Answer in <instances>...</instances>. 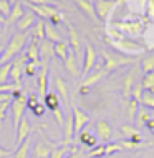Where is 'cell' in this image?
<instances>
[{
	"mask_svg": "<svg viewBox=\"0 0 154 158\" xmlns=\"http://www.w3.org/2000/svg\"><path fill=\"white\" fill-rule=\"evenodd\" d=\"M144 127H146L149 131H152V130H154V117H152L151 120H149V122H148V123H146V125H144Z\"/></svg>",
	"mask_w": 154,
	"mask_h": 158,
	"instance_id": "obj_54",
	"label": "cell"
},
{
	"mask_svg": "<svg viewBox=\"0 0 154 158\" xmlns=\"http://www.w3.org/2000/svg\"><path fill=\"white\" fill-rule=\"evenodd\" d=\"M123 150V147L119 145V142H109L108 145H105V156H109V155H113L114 152H121Z\"/></svg>",
	"mask_w": 154,
	"mask_h": 158,
	"instance_id": "obj_39",
	"label": "cell"
},
{
	"mask_svg": "<svg viewBox=\"0 0 154 158\" xmlns=\"http://www.w3.org/2000/svg\"><path fill=\"white\" fill-rule=\"evenodd\" d=\"M124 3H126V0H116V5H118V7L124 5Z\"/></svg>",
	"mask_w": 154,
	"mask_h": 158,
	"instance_id": "obj_57",
	"label": "cell"
},
{
	"mask_svg": "<svg viewBox=\"0 0 154 158\" xmlns=\"http://www.w3.org/2000/svg\"><path fill=\"white\" fill-rule=\"evenodd\" d=\"M63 131H65V143L70 145L73 142L75 135V125H73V115H68L65 118V125H63Z\"/></svg>",
	"mask_w": 154,
	"mask_h": 158,
	"instance_id": "obj_23",
	"label": "cell"
},
{
	"mask_svg": "<svg viewBox=\"0 0 154 158\" xmlns=\"http://www.w3.org/2000/svg\"><path fill=\"white\" fill-rule=\"evenodd\" d=\"M25 110H27V95L22 93L18 97H14L12 98V117H14V127L17 130L20 120L25 117Z\"/></svg>",
	"mask_w": 154,
	"mask_h": 158,
	"instance_id": "obj_5",
	"label": "cell"
},
{
	"mask_svg": "<svg viewBox=\"0 0 154 158\" xmlns=\"http://www.w3.org/2000/svg\"><path fill=\"white\" fill-rule=\"evenodd\" d=\"M30 133H32V125H30L28 118L23 117L20 120L18 127H17V142H18V145H22L27 138H30Z\"/></svg>",
	"mask_w": 154,
	"mask_h": 158,
	"instance_id": "obj_11",
	"label": "cell"
},
{
	"mask_svg": "<svg viewBox=\"0 0 154 158\" xmlns=\"http://www.w3.org/2000/svg\"><path fill=\"white\" fill-rule=\"evenodd\" d=\"M119 145L123 147V150H136V148H139V147H144V145H149V143H143V145H138V143H134V142H131V140H119Z\"/></svg>",
	"mask_w": 154,
	"mask_h": 158,
	"instance_id": "obj_41",
	"label": "cell"
},
{
	"mask_svg": "<svg viewBox=\"0 0 154 158\" xmlns=\"http://www.w3.org/2000/svg\"><path fill=\"white\" fill-rule=\"evenodd\" d=\"M68 32H70V45L71 48H73V52L76 55V58H78V62L81 60L80 53H81V42H80V37H78V32L75 30L71 25H68Z\"/></svg>",
	"mask_w": 154,
	"mask_h": 158,
	"instance_id": "obj_19",
	"label": "cell"
},
{
	"mask_svg": "<svg viewBox=\"0 0 154 158\" xmlns=\"http://www.w3.org/2000/svg\"><path fill=\"white\" fill-rule=\"evenodd\" d=\"M68 53H70V44L68 42H58L55 44V57H60L63 62L68 58Z\"/></svg>",
	"mask_w": 154,
	"mask_h": 158,
	"instance_id": "obj_27",
	"label": "cell"
},
{
	"mask_svg": "<svg viewBox=\"0 0 154 158\" xmlns=\"http://www.w3.org/2000/svg\"><path fill=\"white\" fill-rule=\"evenodd\" d=\"M12 93H0V102H8V100H12Z\"/></svg>",
	"mask_w": 154,
	"mask_h": 158,
	"instance_id": "obj_52",
	"label": "cell"
},
{
	"mask_svg": "<svg viewBox=\"0 0 154 158\" xmlns=\"http://www.w3.org/2000/svg\"><path fill=\"white\" fill-rule=\"evenodd\" d=\"M141 85H143L144 92H148V93H151V95H152V93H154V72L144 75L143 80H141Z\"/></svg>",
	"mask_w": 154,
	"mask_h": 158,
	"instance_id": "obj_31",
	"label": "cell"
},
{
	"mask_svg": "<svg viewBox=\"0 0 154 158\" xmlns=\"http://www.w3.org/2000/svg\"><path fill=\"white\" fill-rule=\"evenodd\" d=\"M80 93H81V95H88V93H89V88H86V87H80Z\"/></svg>",
	"mask_w": 154,
	"mask_h": 158,
	"instance_id": "obj_56",
	"label": "cell"
},
{
	"mask_svg": "<svg viewBox=\"0 0 154 158\" xmlns=\"http://www.w3.org/2000/svg\"><path fill=\"white\" fill-rule=\"evenodd\" d=\"M138 68L136 67H132L129 72H128V75H126V78H124V97L126 98H129L131 97V92H132V88H134V82H136V78H138Z\"/></svg>",
	"mask_w": 154,
	"mask_h": 158,
	"instance_id": "obj_16",
	"label": "cell"
},
{
	"mask_svg": "<svg viewBox=\"0 0 154 158\" xmlns=\"http://www.w3.org/2000/svg\"><path fill=\"white\" fill-rule=\"evenodd\" d=\"M66 158H80V153H78V150H76V148H73V150H71V153H70V155H68Z\"/></svg>",
	"mask_w": 154,
	"mask_h": 158,
	"instance_id": "obj_55",
	"label": "cell"
},
{
	"mask_svg": "<svg viewBox=\"0 0 154 158\" xmlns=\"http://www.w3.org/2000/svg\"><path fill=\"white\" fill-rule=\"evenodd\" d=\"M45 20H37V23H35V27H33V35L32 37H35L38 38V40H45Z\"/></svg>",
	"mask_w": 154,
	"mask_h": 158,
	"instance_id": "obj_32",
	"label": "cell"
},
{
	"mask_svg": "<svg viewBox=\"0 0 154 158\" xmlns=\"http://www.w3.org/2000/svg\"><path fill=\"white\" fill-rule=\"evenodd\" d=\"M0 32H2V25H0Z\"/></svg>",
	"mask_w": 154,
	"mask_h": 158,
	"instance_id": "obj_62",
	"label": "cell"
},
{
	"mask_svg": "<svg viewBox=\"0 0 154 158\" xmlns=\"http://www.w3.org/2000/svg\"><path fill=\"white\" fill-rule=\"evenodd\" d=\"M8 155H12V152L7 150V148H2V147H0V158H5V156H8Z\"/></svg>",
	"mask_w": 154,
	"mask_h": 158,
	"instance_id": "obj_53",
	"label": "cell"
},
{
	"mask_svg": "<svg viewBox=\"0 0 154 158\" xmlns=\"http://www.w3.org/2000/svg\"><path fill=\"white\" fill-rule=\"evenodd\" d=\"M2 53H3V47L0 45V57H2Z\"/></svg>",
	"mask_w": 154,
	"mask_h": 158,
	"instance_id": "obj_60",
	"label": "cell"
},
{
	"mask_svg": "<svg viewBox=\"0 0 154 158\" xmlns=\"http://www.w3.org/2000/svg\"><path fill=\"white\" fill-rule=\"evenodd\" d=\"M116 0H96L95 2V12L96 17L103 22H108L109 15L116 10Z\"/></svg>",
	"mask_w": 154,
	"mask_h": 158,
	"instance_id": "obj_6",
	"label": "cell"
},
{
	"mask_svg": "<svg viewBox=\"0 0 154 158\" xmlns=\"http://www.w3.org/2000/svg\"><path fill=\"white\" fill-rule=\"evenodd\" d=\"M3 22H5V17H3V15H2V14H0V25H2V23H3Z\"/></svg>",
	"mask_w": 154,
	"mask_h": 158,
	"instance_id": "obj_58",
	"label": "cell"
},
{
	"mask_svg": "<svg viewBox=\"0 0 154 158\" xmlns=\"http://www.w3.org/2000/svg\"><path fill=\"white\" fill-rule=\"evenodd\" d=\"M27 35H28L27 32L25 33L18 32V33H15V35H12V38H10V42L7 44V47H3V53H2V57H0V65L8 63L12 58H15L17 55L22 52L25 44H27V40H28Z\"/></svg>",
	"mask_w": 154,
	"mask_h": 158,
	"instance_id": "obj_1",
	"label": "cell"
},
{
	"mask_svg": "<svg viewBox=\"0 0 154 158\" xmlns=\"http://www.w3.org/2000/svg\"><path fill=\"white\" fill-rule=\"evenodd\" d=\"M35 23H37V15L33 14V12H23V15L20 17V20L17 22V28H18L22 33H25Z\"/></svg>",
	"mask_w": 154,
	"mask_h": 158,
	"instance_id": "obj_12",
	"label": "cell"
},
{
	"mask_svg": "<svg viewBox=\"0 0 154 158\" xmlns=\"http://www.w3.org/2000/svg\"><path fill=\"white\" fill-rule=\"evenodd\" d=\"M55 87H57L58 97L63 100V103L68 105V103H70V92H68V85H66V82L60 75L55 77Z\"/></svg>",
	"mask_w": 154,
	"mask_h": 158,
	"instance_id": "obj_15",
	"label": "cell"
},
{
	"mask_svg": "<svg viewBox=\"0 0 154 158\" xmlns=\"http://www.w3.org/2000/svg\"><path fill=\"white\" fill-rule=\"evenodd\" d=\"M17 2H18V0H10V3H17Z\"/></svg>",
	"mask_w": 154,
	"mask_h": 158,
	"instance_id": "obj_61",
	"label": "cell"
},
{
	"mask_svg": "<svg viewBox=\"0 0 154 158\" xmlns=\"http://www.w3.org/2000/svg\"><path fill=\"white\" fill-rule=\"evenodd\" d=\"M103 58H105V63H103V70L106 72V73H111V72L118 70L119 67H124V65H129L132 63V58L129 57H119V55H114V53H109L106 52V50H103L101 52Z\"/></svg>",
	"mask_w": 154,
	"mask_h": 158,
	"instance_id": "obj_4",
	"label": "cell"
},
{
	"mask_svg": "<svg viewBox=\"0 0 154 158\" xmlns=\"http://www.w3.org/2000/svg\"><path fill=\"white\" fill-rule=\"evenodd\" d=\"M105 75H106V72L103 70V68H100V70H96L95 73H89V75L85 77L83 82H81V87H86V88L93 87V85H96V83L103 78V77H105Z\"/></svg>",
	"mask_w": 154,
	"mask_h": 158,
	"instance_id": "obj_22",
	"label": "cell"
},
{
	"mask_svg": "<svg viewBox=\"0 0 154 158\" xmlns=\"http://www.w3.org/2000/svg\"><path fill=\"white\" fill-rule=\"evenodd\" d=\"M151 133H152V135H154V130H152V131H151Z\"/></svg>",
	"mask_w": 154,
	"mask_h": 158,
	"instance_id": "obj_63",
	"label": "cell"
},
{
	"mask_svg": "<svg viewBox=\"0 0 154 158\" xmlns=\"http://www.w3.org/2000/svg\"><path fill=\"white\" fill-rule=\"evenodd\" d=\"M53 113H55V118H57V123L63 128V125H65V117H63V112L58 108V110H55Z\"/></svg>",
	"mask_w": 154,
	"mask_h": 158,
	"instance_id": "obj_50",
	"label": "cell"
},
{
	"mask_svg": "<svg viewBox=\"0 0 154 158\" xmlns=\"http://www.w3.org/2000/svg\"><path fill=\"white\" fill-rule=\"evenodd\" d=\"M71 150H73V148H70V145L63 143L61 147H55L53 150H51L48 158H66V155H70Z\"/></svg>",
	"mask_w": 154,
	"mask_h": 158,
	"instance_id": "obj_29",
	"label": "cell"
},
{
	"mask_svg": "<svg viewBox=\"0 0 154 158\" xmlns=\"http://www.w3.org/2000/svg\"><path fill=\"white\" fill-rule=\"evenodd\" d=\"M143 95H144V88H143V85H141V80H139V82H136L134 88H132L131 97L134 98V100H138L139 105H141V98H143Z\"/></svg>",
	"mask_w": 154,
	"mask_h": 158,
	"instance_id": "obj_40",
	"label": "cell"
},
{
	"mask_svg": "<svg viewBox=\"0 0 154 158\" xmlns=\"http://www.w3.org/2000/svg\"><path fill=\"white\" fill-rule=\"evenodd\" d=\"M8 2H10V0H8Z\"/></svg>",
	"mask_w": 154,
	"mask_h": 158,
	"instance_id": "obj_64",
	"label": "cell"
},
{
	"mask_svg": "<svg viewBox=\"0 0 154 158\" xmlns=\"http://www.w3.org/2000/svg\"><path fill=\"white\" fill-rule=\"evenodd\" d=\"M78 138H80V142L83 143V145H86V147H91V148H95L96 147V142H98V138L93 133H89L88 130H81L80 133H78Z\"/></svg>",
	"mask_w": 154,
	"mask_h": 158,
	"instance_id": "obj_28",
	"label": "cell"
},
{
	"mask_svg": "<svg viewBox=\"0 0 154 158\" xmlns=\"http://www.w3.org/2000/svg\"><path fill=\"white\" fill-rule=\"evenodd\" d=\"M43 100H45V106H46V108H50L51 112L58 110V108H60V103H61V102H60V97H58L55 92H48V93L45 95Z\"/></svg>",
	"mask_w": 154,
	"mask_h": 158,
	"instance_id": "obj_26",
	"label": "cell"
},
{
	"mask_svg": "<svg viewBox=\"0 0 154 158\" xmlns=\"http://www.w3.org/2000/svg\"><path fill=\"white\" fill-rule=\"evenodd\" d=\"M53 148H55L53 145L46 142H37L35 150H33V158H48Z\"/></svg>",
	"mask_w": 154,
	"mask_h": 158,
	"instance_id": "obj_18",
	"label": "cell"
},
{
	"mask_svg": "<svg viewBox=\"0 0 154 158\" xmlns=\"http://www.w3.org/2000/svg\"><path fill=\"white\" fill-rule=\"evenodd\" d=\"M138 110H139V102L129 97L128 98V117H129V120H134V117L138 115Z\"/></svg>",
	"mask_w": 154,
	"mask_h": 158,
	"instance_id": "obj_33",
	"label": "cell"
},
{
	"mask_svg": "<svg viewBox=\"0 0 154 158\" xmlns=\"http://www.w3.org/2000/svg\"><path fill=\"white\" fill-rule=\"evenodd\" d=\"M45 38L51 44H58V42H63V37L57 28L51 23H45Z\"/></svg>",
	"mask_w": 154,
	"mask_h": 158,
	"instance_id": "obj_24",
	"label": "cell"
},
{
	"mask_svg": "<svg viewBox=\"0 0 154 158\" xmlns=\"http://www.w3.org/2000/svg\"><path fill=\"white\" fill-rule=\"evenodd\" d=\"M146 17L149 20H154V0H148L146 2Z\"/></svg>",
	"mask_w": 154,
	"mask_h": 158,
	"instance_id": "obj_46",
	"label": "cell"
},
{
	"mask_svg": "<svg viewBox=\"0 0 154 158\" xmlns=\"http://www.w3.org/2000/svg\"><path fill=\"white\" fill-rule=\"evenodd\" d=\"M119 130H121V133L126 136V140H131L134 135H138V133H139V131L136 130V128H132L131 125H123L121 128H119Z\"/></svg>",
	"mask_w": 154,
	"mask_h": 158,
	"instance_id": "obj_42",
	"label": "cell"
},
{
	"mask_svg": "<svg viewBox=\"0 0 154 158\" xmlns=\"http://www.w3.org/2000/svg\"><path fill=\"white\" fill-rule=\"evenodd\" d=\"M141 105L148 106V108H154V95H151V93L144 92L143 98H141Z\"/></svg>",
	"mask_w": 154,
	"mask_h": 158,
	"instance_id": "obj_44",
	"label": "cell"
},
{
	"mask_svg": "<svg viewBox=\"0 0 154 158\" xmlns=\"http://www.w3.org/2000/svg\"><path fill=\"white\" fill-rule=\"evenodd\" d=\"M148 50H154V44H151V45H149V47H148Z\"/></svg>",
	"mask_w": 154,
	"mask_h": 158,
	"instance_id": "obj_59",
	"label": "cell"
},
{
	"mask_svg": "<svg viewBox=\"0 0 154 158\" xmlns=\"http://www.w3.org/2000/svg\"><path fill=\"white\" fill-rule=\"evenodd\" d=\"M38 88H40L41 97L48 93V62H41V70L38 73Z\"/></svg>",
	"mask_w": 154,
	"mask_h": 158,
	"instance_id": "obj_13",
	"label": "cell"
},
{
	"mask_svg": "<svg viewBox=\"0 0 154 158\" xmlns=\"http://www.w3.org/2000/svg\"><path fill=\"white\" fill-rule=\"evenodd\" d=\"M85 156L86 158H101V156H105V145H96V147L91 148Z\"/></svg>",
	"mask_w": 154,
	"mask_h": 158,
	"instance_id": "obj_38",
	"label": "cell"
},
{
	"mask_svg": "<svg viewBox=\"0 0 154 158\" xmlns=\"http://www.w3.org/2000/svg\"><path fill=\"white\" fill-rule=\"evenodd\" d=\"M30 142L32 140L27 138L22 145H18V148H17L15 152V158H28V152H30Z\"/></svg>",
	"mask_w": 154,
	"mask_h": 158,
	"instance_id": "obj_36",
	"label": "cell"
},
{
	"mask_svg": "<svg viewBox=\"0 0 154 158\" xmlns=\"http://www.w3.org/2000/svg\"><path fill=\"white\" fill-rule=\"evenodd\" d=\"M38 48H40V57H41V62H50L51 58L55 57V44H51L45 38L38 44Z\"/></svg>",
	"mask_w": 154,
	"mask_h": 158,
	"instance_id": "obj_14",
	"label": "cell"
},
{
	"mask_svg": "<svg viewBox=\"0 0 154 158\" xmlns=\"http://www.w3.org/2000/svg\"><path fill=\"white\" fill-rule=\"evenodd\" d=\"M28 3H33V5H51L53 7V0H25Z\"/></svg>",
	"mask_w": 154,
	"mask_h": 158,
	"instance_id": "obj_51",
	"label": "cell"
},
{
	"mask_svg": "<svg viewBox=\"0 0 154 158\" xmlns=\"http://www.w3.org/2000/svg\"><path fill=\"white\" fill-rule=\"evenodd\" d=\"M78 65H80V62H78V58H76V55H75V52L71 50L70 53H68V58L65 60V67H66V70L70 72L73 77H78L80 75V68H78Z\"/></svg>",
	"mask_w": 154,
	"mask_h": 158,
	"instance_id": "obj_21",
	"label": "cell"
},
{
	"mask_svg": "<svg viewBox=\"0 0 154 158\" xmlns=\"http://www.w3.org/2000/svg\"><path fill=\"white\" fill-rule=\"evenodd\" d=\"M28 62L27 55H23V57H18L15 58L14 62H12V70H10V78H12V83L15 85V87L22 88V77H23V67L25 63Z\"/></svg>",
	"mask_w": 154,
	"mask_h": 158,
	"instance_id": "obj_7",
	"label": "cell"
},
{
	"mask_svg": "<svg viewBox=\"0 0 154 158\" xmlns=\"http://www.w3.org/2000/svg\"><path fill=\"white\" fill-rule=\"evenodd\" d=\"M40 67H41L40 62L35 63V62H30V60H28L27 63H25V67H23V75H25V77H33Z\"/></svg>",
	"mask_w": 154,
	"mask_h": 158,
	"instance_id": "obj_37",
	"label": "cell"
},
{
	"mask_svg": "<svg viewBox=\"0 0 154 158\" xmlns=\"http://www.w3.org/2000/svg\"><path fill=\"white\" fill-rule=\"evenodd\" d=\"M45 108H46V106H45V105H43V103H41V102H40V103H38V105L35 106V108L32 110V113L35 115V117H41V115L45 113Z\"/></svg>",
	"mask_w": 154,
	"mask_h": 158,
	"instance_id": "obj_49",
	"label": "cell"
},
{
	"mask_svg": "<svg viewBox=\"0 0 154 158\" xmlns=\"http://www.w3.org/2000/svg\"><path fill=\"white\" fill-rule=\"evenodd\" d=\"M10 106H12V100H8V102H0V122L5 120L7 112H8V108H10Z\"/></svg>",
	"mask_w": 154,
	"mask_h": 158,
	"instance_id": "obj_45",
	"label": "cell"
},
{
	"mask_svg": "<svg viewBox=\"0 0 154 158\" xmlns=\"http://www.w3.org/2000/svg\"><path fill=\"white\" fill-rule=\"evenodd\" d=\"M96 58H98V53L95 47L91 44H86V47H85V58H83V77L89 75V72L95 68Z\"/></svg>",
	"mask_w": 154,
	"mask_h": 158,
	"instance_id": "obj_8",
	"label": "cell"
},
{
	"mask_svg": "<svg viewBox=\"0 0 154 158\" xmlns=\"http://www.w3.org/2000/svg\"><path fill=\"white\" fill-rule=\"evenodd\" d=\"M106 25H111L114 30L121 32L126 38H138L144 33V28H146V22H141V19H136V20H131V22H113V23H106Z\"/></svg>",
	"mask_w": 154,
	"mask_h": 158,
	"instance_id": "obj_3",
	"label": "cell"
},
{
	"mask_svg": "<svg viewBox=\"0 0 154 158\" xmlns=\"http://www.w3.org/2000/svg\"><path fill=\"white\" fill-rule=\"evenodd\" d=\"M96 131H98V138L101 140L105 145H108L111 142V136H113V128L106 120H100L96 123Z\"/></svg>",
	"mask_w": 154,
	"mask_h": 158,
	"instance_id": "obj_10",
	"label": "cell"
},
{
	"mask_svg": "<svg viewBox=\"0 0 154 158\" xmlns=\"http://www.w3.org/2000/svg\"><path fill=\"white\" fill-rule=\"evenodd\" d=\"M63 20H65V17H63L61 14H60V12H57L55 15H51V17H50V23L53 25V27H57V25H60V23L63 22Z\"/></svg>",
	"mask_w": 154,
	"mask_h": 158,
	"instance_id": "obj_47",
	"label": "cell"
},
{
	"mask_svg": "<svg viewBox=\"0 0 154 158\" xmlns=\"http://www.w3.org/2000/svg\"><path fill=\"white\" fill-rule=\"evenodd\" d=\"M38 103H40V102H38V97L35 95V93H32V95L27 98V106H28L30 110H33Z\"/></svg>",
	"mask_w": 154,
	"mask_h": 158,
	"instance_id": "obj_48",
	"label": "cell"
},
{
	"mask_svg": "<svg viewBox=\"0 0 154 158\" xmlns=\"http://www.w3.org/2000/svg\"><path fill=\"white\" fill-rule=\"evenodd\" d=\"M38 44H40V40L35 37H32L30 45H28V52H27V58L30 62L38 63V60H40V48H38Z\"/></svg>",
	"mask_w": 154,
	"mask_h": 158,
	"instance_id": "obj_20",
	"label": "cell"
},
{
	"mask_svg": "<svg viewBox=\"0 0 154 158\" xmlns=\"http://www.w3.org/2000/svg\"><path fill=\"white\" fill-rule=\"evenodd\" d=\"M108 44L113 47L116 52L123 53L124 57H129V58H136L139 55H143L146 52V47L138 44V42L131 40V38H123V40H106Z\"/></svg>",
	"mask_w": 154,
	"mask_h": 158,
	"instance_id": "obj_2",
	"label": "cell"
},
{
	"mask_svg": "<svg viewBox=\"0 0 154 158\" xmlns=\"http://www.w3.org/2000/svg\"><path fill=\"white\" fill-rule=\"evenodd\" d=\"M10 70H12V62L0 65V85H5L10 78Z\"/></svg>",
	"mask_w": 154,
	"mask_h": 158,
	"instance_id": "obj_35",
	"label": "cell"
},
{
	"mask_svg": "<svg viewBox=\"0 0 154 158\" xmlns=\"http://www.w3.org/2000/svg\"><path fill=\"white\" fill-rule=\"evenodd\" d=\"M138 115H139V118H138V123H139V127H141V125H146V123H148V122L152 118V115L149 113L148 106H144V105H139Z\"/></svg>",
	"mask_w": 154,
	"mask_h": 158,
	"instance_id": "obj_34",
	"label": "cell"
},
{
	"mask_svg": "<svg viewBox=\"0 0 154 158\" xmlns=\"http://www.w3.org/2000/svg\"><path fill=\"white\" fill-rule=\"evenodd\" d=\"M141 70H143L144 75L154 72V55H148V57L141 58Z\"/></svg>",
	"mask_w": 154,
	"mask_h": 158,
	"instance_id": "obj_30",
	"label": "cell"
},
{
	"mask_svg": "<svg viewBox=\"0 0 154 158\" xmlns=\"http://www.w3.org/2000/svg\"><path fill=\"white\" fill-rule=\"evenodd\" d=\"M10 12H12V3L8 0H0V14L7 19L10 15Z\"/></svg>",
	"mask_w": 154,
	"mask_h": 158,
	"instance_id": "obj_43",
	"label": "cell"
},
{
	"mask_svg": "<svg viewBox=\"0 0 154 158\" xmlns=\"http://www.w3.org/2000/svg\"><path fill=\"white\" fill-rule=\"evenodd\" d=\"M73 125H75V133H80L81 130H83V127L86 125V123H89V115L86 112H83L81 108H78V106H73Z\"/></svg>",
	"mask_w": 154,
	"mask_h": 158,
	"instance_id": "obj_9",
	"label": "cell"
},
{
	"mask_svg": "<svg viewBox=\"0 0 154 158\" xmlns=\"http://www.w3.org/2000/svg\"><path fill=\"white\" fill-rule=\"evenodd\" d=\"M75 3L81 8V12H85L89 19H93V20H96L98 17H96V12H95V5H93L91 2H88V0H75Z\"/></svg>",
	"mask_w": 154,
	"mask_h": 158,
	"instance_id": "obj_25",
	"label": "cell"
},
{
	"mask_svg": "<svg viewBox=\"0 0 154 158\" xmlns=\"http://www.w3.org/2000/svg\"><path fill=\"white\" fill-rule=\"evenodd\" d=\"M22 15H23V5L20 2L14 3V5H12L10 15L5 19V25H8V27H10V25H15L20 20V17H22Z\"/></svg>",
	"mask_w": 154,
	"mask_h": 158,
	"instance_id": "obj_17",
	"label": "cell"
}]
</instances>
